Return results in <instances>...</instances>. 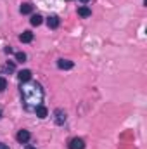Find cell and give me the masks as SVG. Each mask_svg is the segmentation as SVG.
<instances>
[{"instance_id":"obj_1","label":"cell","mask_w":147,"mask_h":149,"mask_svg":"<svg viewBox=\"0 0 147 149\" xmlns=\"http://www.w3.org/2000/svg\"><path fill=\"white\" fill-rule=\"evenodd\" d=\"M21 95L26 104V109H35L43 101V88L38 81H24L21 85Z\"/></svg>"},{"instance_id":"obj_2","label":"cell","mask_w":147,"mask_h":149,"mask_svg":"<svg viewBox=\"0 0 147 149\" xmlns=\"http://www.w3.org/2000/svg\"><path fill=\"white\" fill-rule=\"evenodd\" d=\"M54 120H55V123H57V125H64V123H66V120H68L66 111H64V109H61V108H59V109H55V111H54Z\"/></svg>"},{"instance_id":"obj_3","label":"cell","mask_w":147,"mask_h":149,"mask_svg":"<svg viewBox=\"0 0 147 149\" xmlns=\"http://www.w3.org/2000/svg\"><path fill=\"white\" fill-rule=\"evenodd\" d=\"M68 148H69V149H85V141H83V139H80V137H74V139L69 141Z\"/></svg>"},{"instance_id":"obj_4","label":"cell","mask_w":147,"mask_h":149,"mask_svg":"<svg viewBox=\"0 0 147 149\" xmlns=\"http://www.w3.org/2000/svg\"><path fill=\"white\" fill-rule=\"evenodd\" d=\"M16 139H17V142L26 144V142L31 139V134H30L28 130H19V132H17V135H16Z\"/></svg>"},{"instance_id":"obj_5","label":"cell","mask_w":147,"mask_h":149,"mask_svg":"<svg viewBox=\"0 0 147 149\" xmlns=\"http://www.w3.org/2000/svg\"><path fill=\"white\" fill-rule=\"evenodd\" d=\"M59 24H61V19H59L57 16H49V17H47V26H49L50 30H57Z\"/></svg>"},{"instance_id":"obj_6","label":"cell","mask_w":147,"mask_h":149,"mask_svg":"<svg viewBox=\"0 0 147 149\" xmlns=\"http://www.w3.org/2000/svg\"><path fill=\"white\" fill-rule=\"evenodd\" d=\"M74 63L73 61H68V59H59L57 61V68L59 70H73Z\"/></svg>"},{"instance_id":"obj_7","label":"cell","mask_w":147,"mask_h":149,"mask_svg":"<svg viewBox=\"0 0 147 149\" xmlns=\"http://www.w3.org/2000/svg\"><path fill=\"white\" fill-rule=\"evenodd\" d=\"M17 78H19V81H21V83L30 81V80H31V71H30V70H21V71L17 73Z\"/></svg>"},{"instance_id":"obj_8","label":"cell","mask_w":147,"mask_h":149,"mask_svg":"<svg viewBox=\"0 0 147 149\" xmlns=\"http://www.w3.org/2000/svg\"><path fill=\"white\" fill-rule=\"evenodd\" d=\"M78 16H81V17H90V16H92V10H90V7H87V5H81V7H78Z\"/></svg>"},{"instance_id":"obj_9","label":"cell","mask_w":147,"mask_h":149,"mask_svg":"<svg viewBox=\"0 0 147 149\" xmlns=\"http://www.w3.org/2000/svg\"><path fill=\"white\" fill-rule=\"evenodd\" d=\"M35 113H37L38 118H47V116H49V111H47V108H45L43 104L37 106V108H35Z\"/></svg>"},{"instance_id":"obj_10","label":"cell","mask_w":147,"mask_h":149,"mask_svg":"<svg viewBox=\"0 0 147 149\" xmlns=\"http://www.w3.org/2000/svg\"><path fill=\"white\" fill-rule=\"evenodd\" d=\"M19 40H21L23 43H30V42L33 40V33H31V31H23V33L19 35Z\"/></svg>"},{"instance_id":"obj_11","label":"cell","mask_w":147,"mask_h":149,"mask_svg":"<svg viewBox=\"0 0 147 149\" xmlns=\"http://www.w3.org/2000/svg\"><path fill=\"white\" fill-rule=\"evenodd\" d=\"M30 23H31L33 26H40V24L43 23V17H42L40 14H33V16H31V19H30Z\"/></svg>"},{"instance_id":"obj_12","label":"cell","mask_w":147,"mask_h":149,"mask_svg":"<svg viewBox=\"0 0 147 149\" xmlns=\"http://www.w3.org/2000/svg\"><path fill=\"white\" fill-rule=\"evenodd\" d=\"M19 10H21V14H31L33 12V5L31 3H23Z\"/></svg>"},{"instance_id":"obj_13","label":"cell","mask_w":147,"mask_h":149,"mask_svg":"<svg viewBox=\"0 0 147 149\" xmlns=\"http://www.w3.org/2000/svg\"><path fill=\"white\" fill-rule=\"evenodd\" d=\"M16 70V66H14V63H7L5 66H3V73H12Z\"/></svg>"},{"instance_id":"obj_14","label":"cell","mask_w":147,"mask_h":149,"mask_svg":"<svg viewBox=\"0 0 147 149\" xmlns=\"http://www.w3.org/2000/svg\"><path fill=\"white\" fill-rule=\"evenodd\" d=\"M16 61L24 63V61H26V54H24V52H16Z\"/></svg>"},{"instance_id":"obj_15","label":"cell","mask_w":147,"mask_h":149,"mask_svg":"<svg viewBox=\"0 0 147 149\" xmlns=\"http://www.w3.org/2000/svg\"><path fill=\"white\" fill-rule=\"evenodd\" d=\"M5 88H7V80L3 76H0V92H3Z\"/></svg>"},{"instance_id":"obj_16","label":"cell","mask_w":147,"mask_h":149,"mask_svg":"<svg viewBox=\"0 0 147 149\" xmlns=\"http://www.w3.org/2000/svg\"><path fill=\"white\" fill-rule=\"evenodd\" d=\"M3 52H5V54H12V49H10V47H5Z\"/></svg>"},{"instance_id":"obj_17","label":"cell","mask_w":147,"mask_h":149,"mask_svg":"<svg viewBox=\"0 0 147 149\" xmlns=\"http://www.w3.org/2000/svg\"><path fill=\"white\" fill-rule=\"evenodd\" d=\"M0 149H9V146H7V144H3V142H0Z\"/></svg>"},{"instance_id":"obj_18","label":"cell","mask_w":147,"mask_h":149,"mask_svg":"<svg viewBox=\"0 0 147 149\" xmlns=\"http://www.w3.org/2000/svg\"><path fill=\"white\" fill-rule=\"evenodd\" d=\"M80 2H81V3H88L90 0H80Z\"/></svg>"},{"instance_id":"obj_19","label":"cell","mask_w":147,"mask_h":149,"mask_svg":"<svg viewBox=\"0 0 147 149\" xmlns=\"http://www.w3.org/2000/svg\"><path fill=\"white\" fill-rule=\"evenodd\" d=\"M24 149H37V148H33V146H26Z\"/></svg>"},{"instance_id":"obj_20","label":"cell","mask_w":147,"mask_h":149,"mask_svg":"<svg viewBox=\"0 0 147 149\" xmlns=\"http://www.w3.org/2000/svg\"><path fill=\"white\" fill-rule=\"evenodd\" d=\"M0 118H2V109H0Z\"/></svg>"}]
</instances>
